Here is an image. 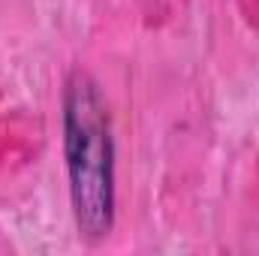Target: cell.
I'll use <instances>...</instances> for the list:
<instances>
[{"instance_id": "cell-1", "label": "cell", "mask_w": 259, "mask_h": 256, "mask_svg": "<svg viewBox=\"0 0 259 256\" xmlns=\"http://www.w3.org/2000/svg\"><path fill=\"white\" fill-rule=\"evenodd\" d=\"M64 157L78 235L97 244L115 226V136L103 91L84 69L64 88Z\"/></svg>"}]
</instances>
